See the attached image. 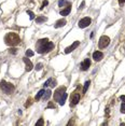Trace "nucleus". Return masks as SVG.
<instances>
[{
  "label": "nucleus",
  "instance_id": "f257e3e1",
  "mask_svg": "<svg viewBox=\"0 0 125 126\" xmlns=\"http://www.w3.org/2000/svg\"><path fill=\"white\" fill-rule=\"evenodd\" d=\"M54 49V43L51 42L49 39H40L36 43V50L39 54L49 53Z\"/></svg>",
  "mask_w": 125,
  "mask_h": 126
},
{
  "label": "nucleus",
  "instance_id": "2f4dec72",
  "mask_svg": "<svg viewBox=\"0 0 125 126\" xmlns=\"http://www.w3.org/2000/svg\"><path fill=\"white\" fill-rule=\"evenodd\" d=\"M84 6H85V2L83 1L82 3H81V6H80V9H83V8H84Z\"/></svg>",
  "mask_w": 125,
  "mask_h": 126
},
{
  "label": "nucleus",
  "instance_id": "9b49d317",
  "mask_svg": "<svg viewBox=\"0 0 125 126\" xmlns=\"http://www.w3.org/2000/svg\"><path fill=\"white\" fill-rule=\"evenodd\" d=\"M23 60H24L25 65H26V70L27 71H31L32 68H34V66H32V63L30 60H29L27 57H25V58H23Z\"/></svg>",
  "mask_w": 125,
  "mask_h": 126
},
{
  "label": "nucleus",
  "instance_id": "39448f33",
  "mask_svg": "<svg viewBox=\"0 0 125 126\" xmlns=\"http://www.w3.org/2000/svg\"><path fill=\"white\" fill-rule=\"evenodd\" d=\"M65 93H66V87H65V86H61V87H58L54 93V100L55 101H59V99L64 96Z\"/></svg>",
  "mask_w": 125,
  "mask_h": 126
},
{
  "label": "nucleus",
  "instance_id": "dca6fc26",
  "mask_svg": "<svg viewBox=\"0 0 125 126\" xmlns=\"http://www.w3.org/2000/svg\"><path fill=\"white\" fill-rule=\"evenodd\" d=\"M66 98H67V94L65 93V94H64V96H62V97L61 98V99H59V101H58L61 106H64V105H65V101H66Z\"/></svg>",
  "mask_w": 125,
  "mask_h": 126
},
{
  "label": "nucleus",
  "instance_id": "c85d7f7f",
  "mask_svg": "<svg viewBox=\"0 0 125 126\" xmlns=\"http://www.w3.org/2000/svg\"><path fill=\"white\" fill-rule=\"evenodd\" d=\"M10 53H12V54H16V49H10Z\"/></svg>",
  "mask_w": 125,
  "mask_h": 126
},
{
  "label": "nucleus",
  "instance_id": "20e7f679",
  "mask_svg": "<svg viewBox=\"0 0 125 126\" xmlns=\"http://www.w3.org/2000/svg\"><path fill=\"white\" fill-rule=\"evenodd\" d=\"M109 44H110V39H109V37H107V36H101L100 39H99V42H98L99 49H106V47H107Z\"/></svg>",
  "mask_w": 125,
  "mask_h": 126
},
{
  "label": "nucleus",
  "instance_id": "c756f323",
  "mask_svg": "<svg viewBox=\"0 0 125 126\" xmlns=\"http://www.w3.org/2000/svg\"><path fill=\"white\" fill-rule=\"evenodd\" d=\"M50 82H51V79H49L48 81L44 83V86H49V85H50Z\"/></svg>",
  "mask_w": 125,
  "mask_h": 126
},
{
  "label": "nucleus",
  "instance_id": "393cba45",
  "mask_svg": "<svg viewBox=\"0 0 125 126\" xmlns=\"http://www.w3.org/2000/svg\"><path fill=\"white\" fill-rule=\"evenodd\" d=\"M48 4H49V1H48V0H44V1L42 2V6H41V8H40V9H41V10H42V9L44 8L45 6H48Z\"/></svg>",
  "mask_w": 125,
  "mask_h": 126
},
{
  "label": "nucleus",
  "instance_id": "2eb2a0df",
  "mask_svg": "<svg viewBox=\"0 0 125 126\" xmlns=\"http://www.w3.org/2000/svg\"><path fill=\"white\" fill-rule=\"evenodd\" d=\"M51 95H52V92H51L50 90H48V91H45L44 92V94H43V100H48L49 98L51 97Z\"/></svg>",
  "mask_w": 125,
  "mask_h": 126
},
{
  "label": "nucleus",
  "instance_id": "a878e982",
  "mask_svg": "<svg viewBox=\"0 0 125 126\" xmlns=\"http://www.w3.org/2000/svg\"><path fill=\"white\" fill-rule=\"evenodd\" d=\"M121 112L122 113H125V102H123L121 105Z\"/></svg>",
  "mask_w": 125,
  "mask_h": 126
},
{
  "label": "nucleus",
  "instance_id": "4be33fe9",
  "mask_svg": "<svg viewBox=\"0 0 125 126\" xmlns=\"http://www.w3.org/2000/svg\"><path fill=\"white\" fill-rule=\"evenodd\" d=\"M27 14L29 15V17H30L31 20H34V18H35V14H34V12H31V11H28V10H27Z\"/></svg>",
  "mask_w": 125,
  "mask_h": 126
},
{
  "label": "nucleus",
  "instance_id": "412c9836",
  "mask_svg": "<svg viewBox=\"0 0 125 126\" xmlns=\"http://www.w3.org/2000/svg\"><path fill=\"white\" fill-rule=\"evenodd\" d=\"M50 86H51V87H54V86H56V83H57V82H56V80H53V79H51V82H50Z\"/></svg>",
  "mask_w": 125,
  "mask_h": 126
},
{
  "label": "nucleus",
  "instance_id": "6e6552de",
  "mask_svg": "<svg viewBox=\"0 0 125 126\" xmlns=\"http://www.w3.org/2000/svg\"><path fill=\"white\" fill-rule=\"evenodd\" d=\"M80 98H81V96H80V94L79 93H75L72 96H71V101H70V105L71 106H76V105L78 104L79 101H80Z\"/></svg>",
  "mask_w": 125,
  "mask_h": 126
},
{
  "label": "nucleus",
  "instance_id": "7ed1b4c3",
  "mask_svg": "<svg viewBox=\"0 0 125 126\" xmlns=\"http://www.w3.org/2000/svg\"><path fill=\"white\" fill-rule=\"evenodd\" d=\"M0 88L2 90V92L6 94H11L13 93V91L15 90V86L13 85L12 83H9V82H6L4 80H2L1 82H0Z\"/></svg>",
  "mask_w": 125,
  "mask_h": 126
},
{
  "label": "nucleus",
  "instance_id": "0eeeda50",
  "mask_svg": "<svg viewBox=\"0 0 125 126\" xmlns=\"http://www.w3.org/2000/svg\"><path fill=\"white\" fill-rule=\"evenodd\" d=\"M91 66V60H90V58H85L84 60L81 63L80 65V68L82 71H86L87 69H89V67Z\"/></svg>",
  "mask_w": 125,
  "mask_h": 126
},
{
  "label": "nucleus",
  "instance_id": "423d86ee",
  "mask_svg": "<svg viewBox=\"0 0 125 126\" xmlns=\"http://www.w3.org/2000/svg\"><path fill=\"white\" fill-rule=\"evenodd\" d=\"M91 23H92V20L90 17H83L82 20H79L78 25H79V27H80V28H85V27L90 26V25H91Z\"/></svg>",
  "mask_w": 125,
  "mask_h": 126
},
{
  "label": "nucleus",
  "instance_id": "ddd939ff",
  "mask_svg": "<svg viewBox=\"0 0 125 126\" xmlns=\"http://www.w3.org/2000/svg\"><path fill=\"white\" fill-rule=\"evenodd\" d=\"M66 20H64V18H62V20H58L56 22V24H55V28H59V27H62L66 25Z\"/></svg>",
  "mask_w": 125,
  "mask_h": 126
},
{
  "label": "nucleus",
  "instance_id": "f3484780",
  "mask_svg": "<svg viewBox=\"0 0 125 126\" xmlns=\"http://www.w3.org/2000/svg\"><path fill=\"white\" fill-rule=\"evenodd\" d=\"M68 4H69V2L67 1V0H59V1H58V6L62 7V8L64 6H68Z\"/></svg>",
  "mask_w": 125,
  "mask_h": 126
},
{
  "label": "nucleus",
  "instance_id": "4468645a",
  "mask_svg": "<svg viewBox=\"0 0 125 126\" xmlns=\"http://www.w3.org/2000/svg\"><path fill=\"white\" fill-rule=\"evenodd\" d=\"M47 20H48V18L45 16H38L36 18V23H37V24H41V23L47 22Z\"/></svg>",
  "mask_w": 125,
  "mask_h": 126
},
{
  "label": "nucleus",
  "instance_id": "bb28decb",
  "mask_svg": "<svg viewBox=\"0 0 125 126\" xmlns=\"http://www.w3.org/2000/svg\"><path fill=\"white\" fill-rule=\"evenodd\" d=\"M30 105H31V99H28V100H27V102L25 104V107H26V108H28Z\"/></svg>",
  "mask_w": 125,
  "mask_h": 126
},
{
  "label": "nucleus",
  "instance_id": "a211bd4d",
  "mask_svg": "<svg viewBox=\"0 0 125 126\" xmlns=\"http://www.w3.org/2000/svg\"><path fill=\"white\" fill-rule=\"evenodd\" d=\"M44 92H45L44 90H41L40 92H39V93L36 95V100H39V99H40V98L43 96V94H44Z\"/></svg>",
  "mask_w": 125,
  "mask_h": 126
},
{
  "label": "nucleus",
  "instance_id": "aec40b11",
  "mask_svg": "<svg viewBox=\"0 0 125 126\" xmlns=\"http://www.w3.org/2000/svg\"><path fill=\"white\" fill-rule=\"evenodd\" d=\"M26 56H27V57L34 56V52H32L31 50H27V51H26Z\"/></svg>",
  "mask_w": 125,
  "mask_h": 126
},
{
  "label": "nucleus",
  "instance_id": "b1692460",
  "mask_svg": "<svg viewBox=\"0 0 125 126\" xmlns=\"http://www.w3.org/2000/svg\"><path fill=\"white\" fill-rule=\"evenodd\" d=\"M42 67H43V65H42L41 63H39V64H37L36 69H37V70H41V69H42Z\"/></svg>",
  "mask_w": 125,
  "mask_h": 126
},
{
  "label": "nucleus",
  "instance_id": "1a4fd4ad",
  "mask_svg": "<svg viewBox=\"0 0 125 126\" xmlns=\"http://www.w3.org/2000/svg\"><path fill=\"white\" fill-rule=\"evenodd\" d=\"M79 44H80V41H76V42H73V44H71L70 46H68L66 50H65V53H66V54L71 53V52H72L73 50L76 49V47L79 46Z\"/></svg>",
  "mask_w": 125,
  "mask_h": 126
},
{
  "label": "nucleus",
  "instance_id": "5701e85b",
  "mask_svg": "<svg viewBox=\"0 0 125 126\" xmlns=\"http://www.w3.org/2000/svg\"><path fill=\"white\" fill-rule=\"evenodd\" d=\"M43 124H44V121H43V119H42V118L39 119V121L36 123V125H43Z\"/></svg>",
  "mask_w": 125,
  "mask_h": 126
},
{
  "label": "nucleus",
  "instance_id": "7c9ffc66",
  "mask_svg": "<svg viewBox=\"0 0 125 126\" xmlns=\"http://www.w3.org/2000/svg\"><path fill=\"white\" fill-rule=\"evenodd\" d=\"M120 99H121L123 102H125V95H122L121 97H120Z\"/></svg>",
  "mask_w": 125,
  "mask_h": 126
},
{
  "label": "nucleus",
  "instance_id": "6ab92c4d",
  "mask_svg": "<svg viewBox=\"0 0 125 126\" xmlns=\"http://www.w3.org/2000/svg\"><path fill=\"white\" fill-rule=\"evenodd\" d=\"M90 84H91V81H86L84 83V87H83V93H86V91H87V88H89V86H90Z\"/></svg>",
  "mask_w": 125,
  "mask_h": 126
},
{
  "label": "nucleus",
  "instance_id": "cd10ccee",
  "mask_svg": "<svg viewBox=\"0 0 125 126\" xmlns=\"http://www.w3.org/2000/svg\"><path fill=\"white\" fill-rule=\"evenodd\" d=\"M48 108H52V109H55V105L53 104V102H50V104L48 105Z\"/></svg>",
  "mask_w": 125,
  "mask_h": 126
},
{
  "label": "nucleus",
  "instance_id": "9d476101",
  "mask_svg": "<svg viewBox=\"0 0 125 126\" xmlns=\"http://www.w3.org/2000/svg\"><path fill=\"white\" fill-rule=\"evenodd\" d=\"M93 58H94V60H96V61H100L101 59L104 58V53L100 51H95L93 53Z\"/></svg>",
  "mask_w": 125,
  "mask_h": 126
},
{
  "label": "nucleus",
  "instance_id": "473e14b6",
  "mask_svg": "<svg viewBox=\"0 0 125 126\" xmlns=\"http://www.w3.org/2000/svg\"><path fill=\"white\" fill-rule=\"evenodd\" d=\"M119 3H120V4H123V3H125V0H119Z\"/></svg>",
  "mask_w": 125,
  "mask_h": 126
},
{
  "label": "nucleus",
  "instance_id": "f03ea898",
  "mask_svg": "<svg viewBox=\"0 0 125 126\" xmlns=\"http://www.w3.org/2000/svg\"><path fill=\"white\" fill-rule=\"evenodd\" d=\"M4 42L7 45H10V46H16L21 43V38L18 35H16L14 33H7L4 37Z\"/></svg>",
  "mask_w": 125,
  "mask_h": 126
},
{
  "label": "nucleus",
  "instance_id": "f8f14e48",
  "mask_svg": "<svg viewBox=\"0 0 125 126\" xmlns=\"http://www.w3.org/2000/svg\"><path fill=\"white\" fill-rule=\"evenodd\" d=\"M70 11H71V6H70V4H68L66 8L62 9V10L61 11V15H62V16H66V15H68L69 13H70Z\"/></svg>",
  "mask_w": 125,
  "mask_h": 126
}]
</instances>
